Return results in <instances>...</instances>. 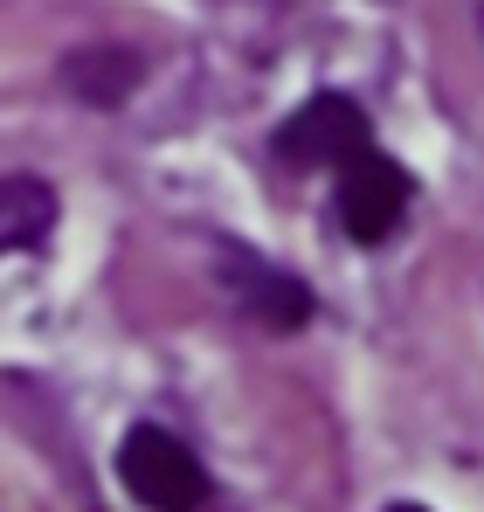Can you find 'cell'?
Instances as JSON below:
<instances>
[{
  "mask_svg": "<svg viewBox=\"0 0 484 512\" xmlns=\"http://www.w3.org/2000/svg\"><path fill=\"white\" fill-rule=\"evenodd\" d=\"M118 478L146 512H201L208 506V471L201 457L160 423H139L118 443Z\"/></svg>",
  "mask_w": 484,
  "mask_h": 512,
  "instance_id": "cell-1",
  "label": "cell"
},
{
  "mask_svg": "<svg viewBox=\"0 0 484 512\" xmlns=\"http://www.w3.org/2000/svg\"><path fill=\"white\" fill-rule=\"evenodd\" d=\"M367 146H374L367 111H360L353 97H339V90L305 97L298 118H284V132H277V153H284L291 167H346V160L367 153Z\"/></svg>",
  "mask_w": 484,
  "mask_h": 512,
  "instance_id": "cell-2",
  "label": "cell"
},
{
  "mask_svg": "<svg viewBox=\"0 0 484 512\" xmlns=\"http://www.w3.org/2000/svg\"><path fill=\"white\" fill-rule=\"evenodd\" d=\"M402 215H408V173L395 160H381L367 146L339 167V222L353 243H388L402 229Z\"/></svg>",
  "mask_w": 484,
  "mask_h": 512,
  "instance_id": "cell-3",
  "label": "cell"
},
{
  "mask_svg": "<svg viewBox=\"0 0 484 512\" xmlns=\"http://www.w3.org/2000/svg\"><path fill=\"white\" fill-rule=\"evenodd\" d=\"M56 229V187L35 173H7L0 180V250H35Z\"/></svg>",
  "mask_w": 484,
  "mask_h": 512,
  "instance_id": "cell-4",
  "label": "cell"
},
{
  "mask_svg": "<svg viewBox=\"0 0 484 512\" xmlns=\"http://www.w3.org/2000/svg\"><path fill=\"white\" fill-rule=\"evenodd\" d=\"M236 298L263 326H305V319H312L305 284H298V277H277V270H249V284H236Z\"/></svg>",
  "mask_w": 484,
  "mask_h": 512,
  "instance_id": "cell-5",
  "label": "cell"
},
{
  "mask_svg": "<svg viewBox=\"0 0 484 512\" xmlns=\"http://www.w3.org/2000/svg\"><path fill=\"white\" fill-rule=\"evenodd\" d=\"M70 90L77 97H90V104H118L125 90L139 84V63L125 56V49H90V56H70Z\"/></svg>",
  "mask_w": 484,
  "mask_h": 512,
  "instance_id": "cell-6",
  "label": "cell"
},
{
  "mask_svg": "<svg viewBox=\"0 0 484 512\" xmlns=\"http://www.w3.org/2000/svg\"><path fill=\"white\" fill-rule=\"evenodd\" d=\"M388 512H422V506H388Z\"/></svg>",
  "mask_w": 484,
  "mask_h": 512,
  "instance_id": "cell-7",
  "label": "cell"
}]
</instances>
